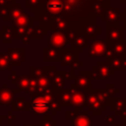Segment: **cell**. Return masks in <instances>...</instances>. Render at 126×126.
I'll use <instances>...</instances> for the list:
<instances>
[{"mask_svg": "<svg viewBox=\"0 0 126 126\" xmlns=\"http://www.w3.org/2000/svg\"><path fill=\"white\" fill-rule=\"evenodd\" d=\"M108 97L109 94L106 89L89 90L87 92L86 106L88 107V110L92 112L94 115H99L101 111L105 109V106L107 105Z\"/></svg>", "mask_w": 126, "mask_h": 126, "instance_id": "cell-1", "label": "cell"}, {"mask_svg": "<svg viewBox=\"0 0 126 126\" xmlns=\"http://www.w3.org/2000/svg\"><path fill=\"white\" fill-rule=\"evenodd\" d=\"M51 94H41L34 97L32 101V109L35 114H45L51 108L53 112L60 109V105Z\"/></svg>", "mask_w": 126, "mask_h": 126, "instance_id": "cell-2", "label": "cell"}, {"mask_svg": "<svg viewBox=\"0 0 126 126\" xmlns=\"http://www.w3.org/2000/svg\"><path fill=\"white\" fill-rule=\"evenodd\" d=\"M110 52V45L107 42V40H95L93 43L90 44L88 49V55L89 57H94V58H101V57H107Z\"/></svg>", "mask_w": 126, "mask_h": 126, "instance_id": "cell-3", "label": "cell"}, {"mask_svg": "<svg viewBox=\"0 0 126 126\" xmlns=\"http://www.w3.org/2000/svg\"><path fill=\"white\" fill-rule=\"evenodd\" d=\"M79 30L88 38H95L100 33V28L96 25L95 18L85 19L79 26Z\"/></svg>", "mask_w": 126, "mask_h": 126, "instance_id": "cell-4", "label": "cell"}, {"mask_svg": "<svg viewBox=\"0 0 126 126\" xmlns=\"http://www.w3.org/2000/svg\"><path fill=\"white\" fill-rule=\"evenodd\" d=\"M70 89H71V102H72V106H74L77 111H82L84 106L86 105L87 92L77 88L74 84L71 85Z\"/></svg>", "mask_w": 126, "mask_h": 126, "instance_id": "cell-5", "label": "cell"}, {"mask_svg": "<svg viewBox=\"0 0 126 126\" xmlns=\"http://www.w3.org/2000/svg\"><path fill=\"white\" fill-rule=\"evenodd\" d=\"M114 74V71L108 66L106 62H98L96 66H94L91 75L94 79H99V80H105L112 76Z\"/></svg>", "mask_w": 126, "mask_h": 126, "instance_id": "cell-6", "label": "cell"}, {"mask_svg": "<svg viewBox=\"0 0 126 126\" xmlns=\"http://www.w3.org/2000/svg\"><path fill=\"white\" fill-rule=\"evenodd\" d=\"M69 43L68 38L63 32H53L49 36V46L56 49H65Z\"/></svg>", "mask_w": 126, "mask_h": 126, "instance_id": "cell-7", "label": "cell"}, {"mask_svg": "<svg viewBox=\"0 0 126 126\" xmlns=\"http://www.w3.org/2000/svg\"><path fill=\"white\" fill-rule=\"evenodd\" d=\"M70 126H93L92 117L88 112L74 111L70 118Z\"/></svg>", "mask_w": 126, "mask_h": 126, "instance_id": "cell-8", "label": "cell"}, {"mask_svg": "<svg viewBox=\"0 0 126 126\" xmlns=\"http://www.w3.org/2000/svg\"><path fill=\"white\" fill-rule=\"evenodd\" d=\"M124 30L117 25H108L106 26V40L111 42H116L123 39Z\"/></svg>", "mask_w": 126, "mask_h": 126, "instance_id": "cell-9", "label": "cell"}, {"mask_svg": "<svg viewBox=\"0 0 126 126\" xmlns=\"http://www.w3.org/2000/svg\"><path fill=\"white\" fill-rule=\"evenodd\" d=\"M91 72H86V71H81L79 73V75L75 78V83L74 85L85 91L88 92L89 90H91Z\"/></svg>", "mask_w": 126, "mask_h": 126, "instance_id": "cell-10", "label": "cell"}, {"mask_svg": "<svg viewBox=\"0 0 126 126\" xmlns=\"http://www.w3.org/2000/svg\"><path fill=\"white\" fill-rule=\"evenodd\" d=\"M79 54L77 51L71 49H63L61 51V64L62 66H74L78 61Z\"/></svg>", "mask_w": 126, "mask_h": 126, "instance_id": "cell-11", "label": "cell"}, {"mask_svg": "<svg viewBox=\"0 0 126 126\" xmlns=\"http://www.w3.org/2000/svg\"><path fill=\"white\" fill-rule=\"evenodd\" d=\"M71 44V48L75 51H83L87 46H88V37L83 34L80 30L78 31V32L75 34V36L73 37V39L69 42Z\"/></svg>", "mask_w": 126, "mask_h": 126, "instance_id": "cell-12", "label": "cell"}, {"mask_svg": "<svg viewBox=\"0 0 126 126\" xmlns=\"http://www.w3.org/2000/svg\"><path fill=\"white\" fill-rule=\"evenodd\" d=\"M106 63L113 71L126 70V57H119L110 54L106 57Z\"/></svg>", "mask_w": 126, "mask_h": 126, "instance_id": "cell-13", "label": "cell"}, {"mask_svg": "<svg viewBox=\"0 0 126 126\" xmlns=\"http://www.w3.org/2000/svg\"><path fill=\"white\" fill-rule=\"evenodd\" d=\"M119 9L117 8H107L103 15L101 16L103 21H105L108 25H117L119 22Z\"/></svg>", "mask_w": 126, "mask_h": 126, "instance_id": "cell-14", "label": "cell"}, {"mask_svg": "<svg viewBox=\"0 0 126 126\" xmlns=\"http://www.w3.org/2000/svg\"><path fill=\"white\" fill-rule=\"evenodd\" d=\"M55 98L59 105L63 106H72L71 102V89H62L60 91H57L55 94Z\"/></svg>", "mask_w": 126, "mask_h": 126, "instance_id": "cell-15", "label": "cell"}, {"mask_svg": "<svg viewBox=\"0 0 126 126\" xmlns=\"http://www.w3.org/2000/svg\"><path fill=\"white\" fill-rule=\"evenodd\" d=\"M110 45V52L112 55L125 57L126 56V39H121L116 42L109 43Z\"/></svg>", "mask_w": 126, "mask_h": 126, "instance_id": "cell-16", "label": "cell"}, {"mask_svg": "<svg viewBox=\"0 0 126 126\" xmlns=\"http://www.w3.org/2000/svg\"><path fill=\"white\" fill-rule=\"evenodd\" d=\"M45 9L52 15H58L64 9V2L62 0H49L45 4Z\"/></svg>", "mask_w": 126, "mask_h": 126, "instance_id": "cell-17", "label": "cell"}, {"mask_svg": "<svg viewBox=\"0 0 126 126\" xmlns=\"http://www.w3.org/2000/svg\"><path fill=\"white\" fill-rule=\"evenodd\" d=\"M109 104L111 109L115 112V114L117 115H121L125 109H126V97L123 98H111V100H109Z\"/></svg>", "mask_w": 126, "mask_h": 126, "instance_id": "cell-18", "label": "cell"}, {"mask_svg": "<svg viewBox=\"0 0 126 126\" xmlns=\"http://www.w3.org/2000/svg\"><path fill=\"white\" fill-rule=\"evenodd\" d=\"M64 72H56L54 71L51 74V81L52 84L54 86V88H56L57 91H60L63 89L64 85H65V77H64Z\"/></svg>", "mask_w": 126, "mask_h": 126, "instance_id": "cell-19", "label": "cell"}, {"mask_svg": "<svg viewBox=\"0 0 126 126\" xmlns=\"http://www.w3.org/2000/svg\"><path fill=\"white\" fill-rule=\"evenodd\" d=\"M44 60L47 61H60L61 60V51L59 49L49 47L44 49Z\"/></svg>", "mask_w": 126, "mask_h": 126, "instance_id": "cell-20", "label": "cell"}, {"mask_svg": "<svg viewBox=\"0 0 126 126\" xmlns=\"http://www.w3.org/2000/svg\"><path fill=\"white\" fill-rule=\"evenodd\" d=\"M54 26H55V29L57 30L56 32H65L69 29V24H68L67 20L64 18H60V17L54 19Z\"/></svg>", "mask_w": 126, "mask_h": 126, "instance_id": "cell-21", "label": "cell"}, {"mask_svg": "<svg viewBox=\"0 0 126 126\" xmlns=\"http://www.w3.org/2000/svg\"><path fill=\"white\" fill-rule=\"evenodd\" d=\"M114 121H115V116H114V115H108V116H106V118H105L106 124H113Z\"/></svg>", "mask_w": 126, "mask_h": 126, "instance_id": "cell-22", "label": "cell"}, {"mask_svg": "<svg viewBox=\"0 0 126 126\" xmlns=\"http://www.w3.org/2000/svg\"><path fill=\"white\" fill-rule=\"evenodd\" d=\"M120 119H121V120H123V121H124V123H126V109H125V111L120 115Z\"/></svg>", "mask_w": 126, "mask_h": 126, "instance_id": "cell-23", "label": "cell"}, {"mask_svg": "<svg viewBox=\"0 0 126 126\" xmlns=\"http://www.w3.org/2000/svg\"><path fill=\"white\" fill-rule=\"evenodd\" d=\"M116 126H126V123H124V124H119V125H116Z\"/></svg>", "mask_w": 126, "mask_h": 126, "instance_id": "cell-24", "label": "cell"}, {"mask_svg": "<svg viewBox=\"0 0 126 126\" xmlns=\"http://www.w3.org/2000/svg\"><path fill=\"white\" fill-rule=\"evenodd\" d=\"M120 2H126V0H120Z\"/></svg>", "mask_w": 126, "mask_h": 126, "instance_id": "cell-25", "label": "cell"}, {"mask_svg": "<svg viewBox=\"0 0 126 126\" xmlns=\"http://www.w3.org/2000/svg\"><path fill=\"white\" fill-rule=\"evenodd\" d=\"M125 14H126V11H125Z\"/></svg>", "mask_w": 126, "mask_h": 126, "instance_id": "cell-26", "label": "cell"}]
</instances>
